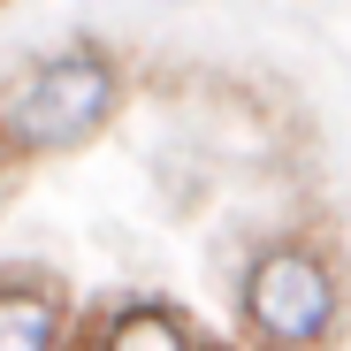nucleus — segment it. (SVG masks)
I'll use <instances>...</instances> for the list:
<instances>
[{
    "label": "nucleus",
    "instance_id": "nucleus-4",
    "mask_svg": "<svg viewBox=\"0 0 351 351\" xmlns=\"http://www.w3.org/2000/svg\"><path fill=\"white\" fill-rule=\"evenodd\" d=\"M69 282L53 267H0V351H62L69 343Z\"/></svg>",
    "mask_w": 351,
    "mask_h": 351
},
{
    "label": "nucleus",
    "instance_id": "nucleus-2",
    "mask_svg": "<svg viewBox=\"0 0 351 351\" xmlns=\"http://www.w3.org/2000/svg\"><path fill=\"white\" fill-rule=\"evenodd\" d=\"M130 99V69L123 53L99 46V38H77V46H53L38 69L16 77V92L0 99V130L23 160H46V153H77L92 145L99 130H114V114Z\"/></svg>",
    "mask_w": 351,
    "mask_h": 351
},
{
    "label": "nucleus",
    "instance_id": "nucleus-1",
    "mask_svg": "<svg viewBox=\"0 0 351 351\" xmlns=\"http://www.w3.org/2000/svg\"><path fill=\"white\" fill-rule=\"evenodd\" d=\"M351 328V252L321 229H282L245 260L237 336L245 351H336Z\"/></svg>",
    "mask_w": 351,
    "mask_h": 351
},
{
    "label": "nucleus",
    "instance_id": "nucleus-5",
    "mask_svg": "<svg viewBox=\"0 0 351 351\" xmlns=\"http://www.w3.org/2000/svg\"><path fill=\"white\" fill-rule=\"evenodd\" d=\"M16 176H23V153L8 145V130H0V191H8V184H16Z\"/></svg>",
    "mask_w": 351,
    "mask_h": 351
},
{
    "label": "nucleus",
    "instance_id": "nucleus-3",
    "mask_svg": "<svg viewBox=\"0 0 351 351\" xmlns=\"http://www.w3.org/2000/svg\"><path fill=\"white\" fill-rule=\"evenodd\" d=\"M62 351H237V343L206 336L176 298H123L107 313L69 321V343Z\"/></svg>",
    "mask_w": 351,
    "mask_h": 351
}]
</instances>
